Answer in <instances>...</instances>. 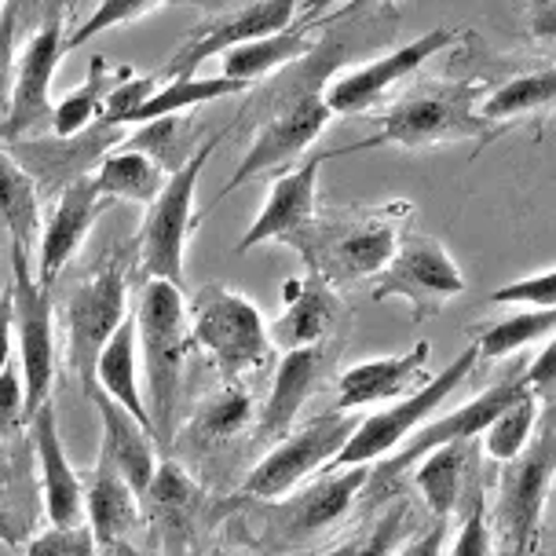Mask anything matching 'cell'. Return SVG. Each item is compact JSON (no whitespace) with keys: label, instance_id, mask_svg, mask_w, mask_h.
<instances>
[{"label":"cell","instance_id":"obj_1","mask_svg":"<svg viewBox=\"0 0 556 556\" xmlns=\"http://www.w3.org/2000/svg\"><path fill=\"white\" fill-rule=\"evenodd\" d=\"M341 23V18H337ZM352 34L341 23L337 29H326L323 41L312 45V52L296 59L278 74L264 77L256 96L250 99L238 117H250L253 132L245 143V154L238 162L235 176L224 184V191L216 194V202H224L227 194H235L238 187L253 180H271L282 168H290L296 157H304L315 147V139L326 132V125L333 122L330 106H326V81L348 55L355 52Z\"/></svg>","mask_w":556,"mask_h":556},{"label":"cell","instance_id":"obj_2","mask_svg":"<svg viewBox=\"0 0 556 556\" xmlns=\"http://www.w3.org/2000/svg\"><path fill=\"white\" fill-rule=\"evenodd\" d=\"M410 224L414 205L403 198L384 205L319 208L315 220L290 242V250L312 275H319L333 290H344L381 271Z\"/></svg>","mask_w":556,"mask_h":556},{"label":"cell","instance_id":"obj_3","mask_svg":"<svg viewBox=\"0 0 556 556\" xmlns=\"http://www.w3.org/2000/svg\"><path fill=\"white\" fill-rule=\"evenodd\" d=\"M491 88V77L483 74H446V77H421L410 92H403L395 103L384 106L377 117V132L359 139L355 147H337L330 157L370 151V147H403V151H429L440 143H491L494 132L480 122L476 106Z\"/></svg>","mask_w":556,"mask_h":556},{"label":"cell","instance_id":"obj_4","mask_svg":"<svg viewBox=\"0 0 556 556\" xmlns=\"http://www.w3.org/2000/svg\"><path fill=\"white\" fill-rule=\"evenodd\" d=\"M136 348L147 370V417H151L154 443L168 451L180 414L184 363L191 352V323H187L184 286L147 278L136 304Z\"/></svg>","mask_w":556,"mask_h":556},{"label":"cell","instance_id":"obj_5","mask_svg":"<svg viewBox=\"0 0 556 556\" xmlns=\"http://www.w3.org/2000/svg\"><path fill=\"white\" fill-rule=\"evenodd\" d=\"M136 250L132 242L106 245L96 256L92 267H85L81 278L70 286L63 301L66 326V363L77 374V381L92 384L96 359L114 330L128 319V290H132Z\"/></svg>","mask_w":556,"mask_h":556},{"label":"cell","instance_id":"obj_6","mask_svg":"<svg viewBox=\"0 0 556 556\" xmlns=\"http://www.w3.org/2000/svg\"><path fill=\"white\" fill-rule=\"evenodd\" d=\"M542 429L531 435L523 454L505 462L498 491L486 498V523H491L494 556H534L545 523V502L553 491L556 472V432L553 421H539Z\"/></svg>","mask_w":556,"mask_h":556},{"label":"cell","instance_id":"obj_7","mask_svg":"<svg viewBox=\"0 0 556 556\" xmlns=\"http://www.w3.org/2000/svg\"><path fill=\"white\" fill-rule=\"evenodd\" d=\"M187 323H191V344L202 348L224 384H242L267 366L271 355L267 323L245 293L224 282H208L187 304Z\"/></svg>","mask_w":556,"mask_h":556},{"label":"cell","instance_id":"obj_8","mask_svg":"<svg viewBox=\"0 0 556 556\" xmlns=\"http://www.w3.org/2000/svg\"><path fill=\"white\" fill-rule=\"evenodd\" d=\"M224 136H227V128L202 139L198 151L187 157L176 173L165 176V187L157 191L154 202L147 205L143 224H139V231L132 238L136 271H143V282L147 278H162V282L184 286V253H187V242H191V231L198 227L194 191L205 173V162L213 157L216 147L224 143Z\"/></svg>","mask_w":556,"mask_h":556},{"label":"cell","instance_id":"obj_9","mask_svg":"<svg viewBox=\"0 0 556 556\" xmlns=\"http://www.w3.org/2000/svg\"><path fill=\"white\" fill-rule=\"evenodd\" d=\"M70 29H74V4H55L34 26V34L18 45L12 96L0 114V143H18L52 132V77L66 55Z\"/></svg>","mask_w":556,"mask_h":556},{"label":"cell","instance_id":"obj_10","mask_svg":"<svg viewBox=\"0 0 556 556\" xmlns=\"http://www.w3.org/2000/svg\"><path fill=\"white\" fill-rule=\"evenodd\" d=\"M168 4H187L202 12L187 41L154 70V81H180L198 77L208 59H220L235 45L253 41V37L290 29L301 0H168Z\"/></svg>","mask_w":556,"mask_h":556},{"label":"cell","instance_id":"obj_11","mask_svg":"<svg viewBox=\"0 0 556 556\" xmlns=\"http://www.w3.org/2000/svg\"><path fill=\"white\" fill-rule=\"evenodd\" d=\"M366 480H370V465H352V469H333L323 480L304 483L301 491H290L275 502H250L253 523L261 528L264 542L290 549L319 539L323 531L337 528L352 505L363 498Z\"/></svg>","mask_w":556,"mask_h":556},{"label":"cell","instance_id":"obj_12","mask_svg":"<svg viewBox=\"0 0 556 556\" xmlns=\"http://www.w3.org/2000/svg\"><path fill=\"white\" fill-rule=\"evenodd\" d=\"M480 363L476 344L454 359L440 377H425V384H417L410 395H403L400 403H392L389 410H377L370 417H359V425L348 435V443L337 451V458L326 469H352V465H374L389 458L392 451H400L406 435L417 432L425 425V417L435 414L446 403V395L458 389L462 381H469V374Z\"/></svg>","mask_w":556,"mask_h":556},{"label":"cell","instance_id":"obj_13","mask_svg":"<svg viewBox=\"0 0 556 556\" xmlns=\"http://www.w3.org/2000/svg\"><path fill=\"white\" fill-rule=\"evenodd\" d=\"M359 425L355 410H330L312 417L301 429H290L238 486V502H275L282 494L296 491L315 469H326L337 451L348 443V435Z\"/></svg>","mask_w":556,"mask_h":556},{"label":"cell","instance_id":"obj_14","mask_svg":"<svg viewBox=\"0 0 556 556\" xmlns=\"http://www.w3.org/2000/svg\"><path fill=\"white\" fill-rule=\"evenodd\" d=\"M12 341L26 392V421L55 389V290L37 286L26 250L12 245Z\"/></svg>","mask_w":556,"mask_h":556},{"label":"cell","instance_id":"obj_15","mask_svg":"<svg viewBox=\"0 0 556 556\" xmlns=\"http://www.w3.org/2000/svg\"><path fill=\"white\" fill-rule=\"evenodd\" d=\"M370 293L374 301H403L414 319L425 323L429 315L443 312L454 296L465 293V275L443 242L417 231H403L389 264L374 275Z\"/></svg>","mask_w":556,"mask_h":556},{"label":"cell","instance_id":"obj_16","mask_svg":"<svg viewBox=\"0 0 556 556\" xmlns=\"http://www.w3.org/2000/svg\"><path fill=\"white\" fill-rule=\"evenodd\" d=\"M143 523L151 528V545L157 556H202L205 531L213 528L216 513L205 486L191 469L176 458H162L151 486L139 498Z\"/></svg>","mask_w":556,"mask_h":556},{"label":"cell","instance_id":"obj_17","mask_svg":"<svg viewBox=\"0 0 556 556\" xmlns=\"http://www.w3.org/2000/svg\"><path fill=\"white\" fill-rule=\"evenodd\" d=\"M528 392V384H523V366H513L509 374L502 377V381H494L491 389H483L476 400H469L458 410H451L446 417L432 425H421L417 432H410L400 451H392L389 458L374 462L377 469H370V480H366V491H392V486H400V480H406V472H410V465H417L429 451L435 446H446V443H469L476 440L486 425L498 417L505 406H509L516 395Z\"/></svg>","mask_w":556,"mask_h":556},{"label":"cell","instance_id":"obj_18","mask_svg":"<svg viewBox=\"0 0 556 556\" xmlns=\"http://www.w3.org/2000/svg\"><path fill=\"white\" fill-rule=\"evenodd\" d=\"M454 41H462V34L454 26L425 29V34L414 37V41L392 48V52H384V55H374L370 63L348 70V74H341L337 81H330V88L323 92L326 106H330L333 117H352V114L374 111L395 85L406 81V77H414L429 59H435Z\"/></svg>","mask_w":556,"mask_h":556},{"label":"cell","instance_id":"obj_19","mask_svg":"<svg viewBox=\"0 0 556 556\" xmlns=\"http://www.w3.org/2000/svg\"><path fill=\"white\" fill-rule=\"evenodd\" d=\"M125 139V128H117L111 122H96L81 128L77 136H34V139H18V143H4L15 154V162L26 168L29 180H34L37 194L55 198L63 187L92 176V168L99 165V157L111 154L117 143Z\"/></svg>","mask_w":556,"mask_h":556},{"label":"cell","instance_id":"obj_20","mask_svg":"<svg viewBox=\"0 0 556 556\" xmlns=\"http://www.w3.org/2000/svg\"><path fill=\"white\" fill-rule=\"evenodd\" d=\"M326 162H330V151L307 154L301 165H290L278 176H271L261 213L253 216L250 231L242 235L235 253H250L256 245H271V242L290 245L315 220V213H319V173Z\"/></svg>","mask_w":556,"mask_h":556},{"label":"cell","instance_id":"obj_21","mask_svg":"<svg viewBox=\"0 0 556 556\" xmlns=\"http://www.w3.org/2000/svg\"><path fill=\"white\" fill-rule=\"evenodd\" d=\"M337 352H341V341H323L312 348H296V352H282L271 392H267L264 406L253 417L256 440L278 443L293 429V421L301 417L304 406L312 403V395L333 377Z\"/></svg>","mask_w":556,"mask_h":556},{"label":"cell","instance_id":"obj_22","mask_svg":"<svg viewBox=\"0 0 556 556\" xmlns=\"http://www.w3.org/2000/svg\"><path fill=\"white\" fill-rule=\"evenodd\" d=\"M111 208L103 194L92 187V176L63 187L52 198V213L41 224V235H37V286L45 290H55L59 275L66 271V264L81 253L88 231L96 227L99 216Z\"/></svg>","mask_w":556,"mask_h":556},{"label":"cell","instance_id":"obj_23","mask_svg":"<svg viewBox=\"0 0 556 556\" xmlns=\"http://www.w3.org/2000/svg\"><path fill=\"white\" fill-rule=\"evenodd\" d=\"M26 429L37 469H41V502L48 520H52V528H77V523H85V480L63 451L52 400L37 406L34 417L26 421Z\"/></svg>","mask_w":556,"mask_h":556},{"label":"cell","instance_id":"obj_24","mask_svg":"<svg viewBox=\"0 0 556 556\" xmlns=\"http://www.w3.org/2000/svg\"><path fill=\"white\" fill-rule=\"evenodd\" d=\"M344 319L341 290L323 282L319 275H301L282 282V312L267 326V341L282 352H296V348H312L323 341H333L337 326Z\"/></svg>","mask_w":556,"mask_h":556},{"label":"cell","instance_id":"obj_25","mask_svg":"<svg viewBox=\"0 0 556 556\" xmlns=\"http://www.w3.org/2000/svg\"><path fill=\"white\" fill-rule=\"evenodd\" d=\"M253 395L242 384H224L220 392H213L205 403L194 406V414L184 425H176L173 446H180L191 462L216 458L235 446L253 429Z\"/></svg>","mask_w":556,"mask_h":556},{"label":"cell","instance_id":"obj_26","mask_svg":"<svg viewBox=\"0 0 556 556\" xmlns=\"http://www.w3.org/2000/svg\"><path fill=\"white\" fill-rule=\"evenodd\" d=\"M432 344L417 341L403 355H381V359H363L337 374V410H359V406L384 403L403 395L406 389L425 384V366H429Z\"/></svg>","mask_w":556,"mask_h":556},{"label":"cell","instance_id":"obj_27","mask_svg":"<svg viewBox=\"0 0 556 556\" xmlns=\"http://www.w3.org/2000/svg\"><path fill=\"white\" fill-rule=\"evenodd\" d=\"M553 96H556V70H553V59H542L539 66H528V70H520V74L491 81V88H486L480 99V106H476V114H480V122L498 139L502 132H509L513 125L549 122Z\"/></svg>","mask_w":556,"mask_h":556},{"label":"cell","instance_id":"obj_28","mask_svg":"<svg viewBox=\"0 0 556 556\" xmlns=\"http://www.w3.org/2000/svg\"><path fill=\"white\" fill-rule=\"evenodd\" d=\"M85 395L96 403L99 421H103V443H99V454H103V458L125 476L128 486L143 498V491L154 480L157 462H162L157 458V443H154L151 429H143L132 414L122 410V406H117L111 395L99 392L96 384H88Z\"/></svg>","mask_w":556,"mask_h":556},{"label":"cell","instance_id":"obj_29","mask_svg":"<svg viewBox=\"0 0 556 556\" xmlns=\"http://www.w3.org/2000/svg\"><path fill=\"white\" fill-rule=\"evenodd\" d=\"M143 523L139 494L128 486V480L99 454L92 480L85 486V528L92 531L99 545H122L132 542V534Z\"/></svg>","mask_w":556,"mask_h":556},{"label":"cell","instance_id":"obj_30","mask_svg":"<svg viewBox=\"0 0 556 556\" xmlns=\"http://www.w3.org/2000/svg\"><path fill=\"white\" fill-rule=\"evenodd\" d=\"M476 469V446L469 443H446L425 454L417 462V472L410 486L421 494L425 509L432 513V520H451L454 509L462 505V491L469 472Z\"/></svg>","mask_w":556,"mask_h":556},{"label":"cell","instance_id":"obj_31","mask_svg":"<svg viewBox=\"0 0 556 556\" xmlns=\"http://www.w3.org/2000/svg\"><path fill=\"white\" fill-rule=\"evenodd\" d=\"M139 348H136V319H128L117 326L111 341L103 344L92 370V384L103 395L136 417L143 429H151V417H147V403H143V389H139Z\"/></svg>","mask_w":556,"mask_h":556},{"label":"cell","instance_id":"obj_32","mask_svg":"<svg viewBox=\"0 0 556 556\" xmlns=\"http://www.w3.org/2000/svg\"><path fill=\"white\" fill-rule=\"evenodd\" d=\"M312 45H315V37L307 34V29H293V26L278 29V34L253 37V41L235 45L231 52L220 55L224 77L253 88V81H264V77L278 74V70H286L290 63H296V59H304L312 52Z\"/></svg>","mask_w":556,"mask_h":556},{"label":"cell","instance_id":"obj_33","mask_svg":"<svg viewBox=\"0 0 556 556\" xmlns=\"http://www.w3.org/2000/svg\"><path fill=\"white\" fill-rule=\"evenodd\" d=\"M92 187L111 205L114 202L151 205L157 191L165 187V173L147 154L128 151V147L117 143L114 151L99 157V165L92 168Z\"/></svg>","mask_w":556,"mask_h":556},{"label":"cell","instance_id":"obj_34","mask_svg":"<svg viewBox=\"0 0 556 556\" xmlns=\"http://www.w3.org/2000/svg\"><path fill=\"white\" fill-rule=\"evenodd\" d=\"M0 227L12 235V245L18 250H29V242L41 235V194L4 143H0Z\"/></svg>","mask_w":556,"mask_h":556},{"label":"cell","instance_id":"obj_35","mask_svg":"<svg viewBox=\"0 0 556 556\" xmlns=\"http://www.w3.org/2000/svg\"><path fill=\"white\" fill-rule=\"evenodd\" d=\"M198 143H202V125L187 114L154 117V122L136 125L132 132H125V139H122V147L147 154L165 176L176 173V168L198 151Z\"/></svg>","mask_w":556,"mask_h":556},{"label":"cell","instance_id":"obj_36","mask_svg":"<svg viewBox=\"0 0 556 556\" xmlns=\"http://www.w3.org/2000/svg\"><path fill=\"white\" fill-rule=\"evenodd\" d=\"M128 74V66H111L103 55L88 59V77L74 88L70 96H63L52 111V136H77L81 128H88L103 111L106 96L114 92V85Z\"/></svg>","mask_w":556,"mask_h":556},{"label":"cell","instance_id":"obj_37","mask_svg":"<svg viewBox=\"0 0 556 556\" xmlns=\"http://www.w3.org/2000/svg\"><path fill=\"white\" fill-rule=\"evenodd\" d=\"M250 85L231 81V77H180V81H157V88L147 96V103L132 114L128 125H143L154 122V117H168V114H187L202 103H216L224 96H238Z\"/></svg>","mask_w":556,"mask_h":556},{"label":"cell","instance_id":"obj_38","mask_svg":"<svg viewBox=\"0 0 556 556\" xmlns=\"http://www.w3.org/2000/svg\"><path fill=\"white\" fill-rule=\"evenodd\" d=\"M414 523H417V513L410 509V502L395 498L384 505L363 531H355L352 539L337 542L333 549L312 553V556H395V549L414 534Z\"/></svg>","mask_w":556,"mask_h":556},{"label":"cell","instance_id":"obj_39","mask_svg":"<svg viewBox=\"0 0 556 556\" xmlns=\"http://www.w3.org/2000/svg\"><path fill=\"white\" fill-rule=\"evenodd\" d=\"M556 330V307H523V312L498 319L491 326H483L476 333V352L480 359H509L520 348H528L534 341H549Z\"/></svg>","mask_w":556,"mask_h":556},{"label":"cell","instance_id":"obj_40","mask_svg":"<svg viewBox=\"0 0 556 556\" xmlns=\"http://www.w3.org/2000/svg\"><path fill=\"white\" fill-rule=\"evenodd\" d=\"M545 406L549 403H542L534 392L516 395V400L480 432L486 458H491L494 465H505V462H513L516 454H523V446L531 443L534 429H539Z\"/></svg>","mask_w":556,"mask_h":556},{"label":"cell","instance_id":"obj_41","mask_svg":"<svg viewBox=\"0 0 556 556\" xmlns=\"http://www.w3.org/2000/svg\"><path fill=\"white\" fill-rule=\"evenodd\" d=\"M462 502H465V516H462L458 539L451 545V556H494L491 523H486V491L476 469L465 480Z\"/></svg>","mask_w":556,"mask_h":556},{"label":"cell","instance_id":"obj_42","mask_svg":"<svg viewBox=\"0 0 556 556\" xmlns=\"http://www.w3.org/2000/svg\"><path fill=\"white\" fill-rule=\"evenodd\" d=\"M162 4H168V0H99L96 12L85 18L81 26L70 29V41H66V52H74V48L88 45L92 37L106 34V29H117V26H128L136 23V18L151 15L157 12Z\"/></svg>","mask_w":556,"mask_h":556},{"label":"cell","instance_id":"obj_43","mask_svg":"<svg viewBox=\"0 0 556 556\" xmlns=\"http://www.w3.org/2000/svg\"><path fill=\"white\" fill-rule=\"evenodd\" d=\"M23 556H106V549L92 539L85 523H77V528H48L34 534Z\"/></svg>","mask_w":556,"mask_h":556},{"label":"cell","instance_id":"obj_44","mask_svg":"<svg viewBox=\"0 0 556 556\" xmlns=\"http://www.w3.org/2000/svg\"><path fill=\"white\" fill-rule=\"evenodd\" d=\"M491 304L516 307H556V267H542L539 275H528L520 282H509L491 293Z\"/></svg>","mask_w":556,"mask_h":556},{"label":"cell","instance_id":"obj_45","mask_svg":"<svg viewBox=\"0 0 556 556\" xmlns=\"http://www.w3.org/2000/svg\"><path fill=\"white\" fill-rule=\"evenodd\" d=\"M23 429H26V392H23L18 363L12 359L0 370V440H12Z\"/></svg>","mask_w":556,"mask_h":556},{"label":"cell","instance_id":"obj_46","mask_svg":"<svg viewBox=\"0 0 556 556\" xmlns=\"http://www.w3.org/2000/svg\"><path fill=\"white\" fill-rule=\"evenodd\" d=\"M384 4H392V0H301L296 4V18H301V29H315L319 18L323 23H337V18H352Z\"/></svg>","mask_w":556,"mask_h":556},{"label":"cell","instance_id":"obj_47","mask_svg":"<svg viewBox=\"0 0 556 556\" xmlns=\"http://www.w3.org/2000/svg\"><path fill=\"white\" fill-rule=\"evenodd\" d=\"M15 55H18V23L12 4L0 8V114L12 96V77H15Z\"/></svg>","mask_w":556,"mask_h":556},{"label":"cell","instance_id":"obj_48","mask_svg":"<svg viewBox=\"0 0 556 556\" xmlns=\"http://www.w3.org/2000/svg\"><path fill=\"white\" fill-rule=\"evenodd\" d=\"M523 384H528V392L539 395L542 403L553 400V389H556V341L542 344V352L534 355V363L523 366Z\"/></svg>","mask_w":556,"mask_h":556},{"label":"cell","instance_id":"obj_49","mask_svg":"<svg viewBox=\"0 0 556 556\" xmlns=\"http://www.w3.org/2000/svg\"><path fill=\"white\" fill-rule=\"evenodd\" d=\"M29 534H34V516H26L18 509L15 498L0 494V542H4L8 549H23L29 542Z\"/></svg>","mask_w":556,"mask_h":556},{"label":"cell","instance_id":"obj_50","mask_svg":"<svg viewBox=\"0 0 556 556\" xmlns=\"http://www.w3.org/2000/svg\"><path fill=\"white\" fill-rule=\"evenodd\" d=\"M528 41L542 48V55H549L556 41V0H531L528 4Z\"/></svg>","mask_w":556,"mask_h":556},{"label":"cell","instance_id":"obj_51","mask_svg":"<svg viewBox=\"0 0 556 556\" xmlns=\"http://www.w3.org/2000/svg\"><path fill=\"white\" fill-rule=\"evenodd\" d=\"M446 531H451V520H432L425 531L410 534V539L395 549V556H443Z\"/></svg>","mask_w":556,"mask_h":556},{"label":"cell","instance_id":"obj_52","mask_svg":"<svg viewBox=\"0 0 556 556\" xmlns=\"http://www.w3.org/2000/svg\"><path fill=\"white\" fill-rule=\"evenodd\" d=\"M8 4H12V12H15L18 34H23V29L41 23V18L48 15V8H55V4H77V0H8Z\"/></svg>","mask_w":556,"mask_h":556},{"label":"cell","instance_id":"obj_53","mask_svg":"<svg viewBox=\"0 0 556 556\" xmlns=\"http://www.w3.org/2000/svg\"><path fill=\"white\" fill-rule=\"evenodd\" d=\"M15 341H12V286L0 282V370L12 363Z\"/></svg>","mask_w":556,"mask_h":556},{"label":"cell","instance_id":"obj_54","mask_svg":"<svg viewBox=\"0 0 556 556\" xmlns=\"http://www.w3.org/2000/svg\"><path fill=\"white\" fill-rule=\"evenodd\" d=\"M202 556H250V553H231V549H213V553H202Z\"/></svg>","mask_w":556,"mask_h":556}]
</instances>
